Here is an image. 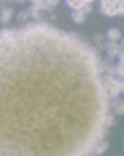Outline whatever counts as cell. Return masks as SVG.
<instances>
[{
	"mask_svg": "<svg viewBox=\"0 0 124 156\" xmlns=\"http://www.w3.org/2000/svg\"><path fill=\"white\" fill-rule=\"evenodd\" d=\"M93 42H95L96 45L105 44V35H103V33H95V35H93Z\"/></svg>",
	"mask_w": 124,
	"mask_h": 156,
	"instance_id": "obj_13",
	"label": "cell"
},
{
	"mask_svg": "<svg viewBox=\"0 0 124 156\" xmlns=\"http://www.w3.org/2000/svg\"><path fill=\"white\" fill-rule=\"evenodd\" d=\"M119 49H121V50H124V37H122L121 40H119Z\"/></svg>",
	"mask_w": 124,
	"mask_h": 156,
	"instance_id": "obj_18",
	"label": "cell"
},
{
	"mask_svg": "<svg viewBox=\"0 0 124 156\" xmlns=\"http://www.w3.org/2000/svg\"><path fill=\"white\" fill-rule=\"evenodd\" d=\"M105 52H107V57H117L121 49H119V42H105Z\"/></svg>",
	"mask_w": 124,
	"mask_h": 156,
	"instance_id": "obj_5",
	"label": "cell"
},
{
	"mask_svg": "<svg viewBox=\"0 0 124 156\" xmlns=\"http://www.w3.org/2000/svg\"><path fill=\"white\" fill-rule=\"evenodd\" d=\"M117 64H121V66L124 68V50H121V52H119V56H117Z\"/></svg>",
	"mask_w": 124,
	"mask_h": 156,
	"instance_id": "obj_17",
	"label": "cell"
},
{
	"mask_svg": "<svg viewBox=\"0 0 124 156\" xmlns=\"http://www.w3.org/2000/svg\"><path fill=\"white\" fill-rule=\"evenodd\" d=\"M122 156H124V153H122Z\"/></svg>",
	"mask_w": 124,
	"mask_h": 156,
	"instance_id": "obj_21",
	"label": "cell"
},
{
	"mask_svg": "<svg viewBox=\"0 0 124 156\" xmlns=\"http://www.w3.org/2000/svg\"><path fill=\"white\" fill-rule=\"evenodd\" d=\"M121 94H124V78L121 80Z\"/></svg>",
	"mask_w": 124,
	"mask_h": 156,
	"instance_id": "obj_19",
	"label": "cell"
},
{
	"mask_svg": "<svg viewBox=\"0 0 124 156\" xmlns=\"http://www.w3.org/2000/svg\"><path fill=\"white\" fill-rule=\"evenodd\" d=\"M98 61L47 23L0 30V156H91L110 109Z\"/></svg>",
	"mask_w": 124,
	"mask_h": 156,
	"instance_id": "obj_1",
	"label": "cell"
},
{
	"mask_svg": "<svg viewBox=\"0 0 124 156\" xmlns=\"http://www.w3.org/2000/svg\"><path fill=\"white\" fill-rule=\"evenodd\" d=\"M81 12H83L85 16H88V14H91V12H93V2H91V0H90V4H88V5H85V7H83V11H81Z\"/></svg>",
	"mask_w": 124,
	"mask_h": 156,
	"instance_id": "obj_16",
	"label": "cell"
},
{
	"mask_svg": "<svg viewBox=\"0 0 124 156\" xmlns=\"http://www.w3.org/2000/svg\"><path fill=\"white\" fill-rule=\"evenodd\" d=\"M88 4H90V0H67L66 2V5L73 11H83V7L88 5Z\"/></svg>",
	"mask_w": 124,
	"mask_h": 156,
	"instance_id": "obj_7",
	"label": "cell"
},
{
	"mask_svg": "<svg viewBox=\"0 0 124 156\" xmlns=\"http://www.w3.org/2000/svg\"><path fill=\"white\" fill-rule=\"evenodd\" d=\"M122 144H124V137H122Z\"/></svg>",
	"mask_w": 124,
	"mask_h": 156,
	"instance_id": "obj_20",
	"label": "cell"
},
{
	"mask_svg": "<svg viewBox=\"0 0 124 156\" xmlns=\"http://www.w3.org/2000/svg\"><path fill=\"white\" fill-rule=\"evenodd\" d=\"M12 16H14V9L12 7H5L4 11H0V23L2 24H9L12 21Z\"/></svg>",
	"mask_w": 124,
	"mask_h": 156,
	"instance_id": "obj_8",
	"label": "cell"
},
{
	"mask_svg": "<svg viewBox=\"0 0 124 156\" xmlns=\"http://www.w3.org/2000/svg\"><path fill=\"white\" fill-rule=\"evenodd\" d=\"M114 125H116V115H107V116H105V127L110 128V127H114Z\"/></svg>",
	"mask_w": 124,
	"mask_h": 156,
	"instance_id": "obj_12",
	"label": "cell"
},
{
	"mask_svg": "<svg viewBox=\"0 0 124 156\" xmlns=\"http://www.w3.org/2000/svg\"><path fill=\"white\" fill-rule=\"evenodd\" d=\"M103 85H105V90H107V95H109L110 102L119 99V94H121V80L119 78L105 75L103 76Z\"/></svg>",
	"mask_w": 124,
	"mask_h": 156,
	"instance_id": "obj_3",
	"label": "cell"
},
{
	"mask_svg": "<svg viewBox=\"0 0 124 156\" xmlns=\"http://www.w3.org/2000/svg\"><path fill=\"white\" fill-rule=\"evenodd\" d=\"M100 12L109 17L124 16V0H102Z\"/></svg>",
	"mask_w": 124,
	"mask_h": 156,
	"instance_id": "obj_2",
	"label": "cell"
},
{
	"mask_svg": "<svg viewBox=\"0 0 124 156\" xmlns=\"http://www.w3.org/2000/svg\"><path fill=\"white\" fill-rule=\"evenodd\" d=\"M57 4H60L59 0H33L31 2V7H34L36 11H47V12H52L54 9L57 7Z\"/></svg>",
	"mask_w": 124,
	"mask_h": 156,
	"instance_id": "obj_4",
	"label": "cell"
},
{
	"mask_svg": "<svg viewBox=\"0 0 124 156\" xmlns=\"http://www.w3.org/2000/svg\"><path fill=\"white\" fill-rule=\"evenodd\" d=\"M110 106H112V109H114V115H117V116H122V115H124V99H122V97L112 101V102H110Z\"/></svg>",
	"mask_w": 124,
	"mask_h": 156,
	"instance_id": "obj_9",
	"label": "cell"
},
{
	"mask_svg": "<svg viewBox=\"0 0 124 156\" xmlns=\"http://www.w3.org/2000/svg\"><path fill=\"white\" fill-rule=\"evenodd\" d=\"M105 38L109 42H119V40L122 38V33H121V30L117 28H109L107 33H105Z\"/></svg>",
	"mask_w": 124,
	"mask_h": 156,
	"instance_id": "obj_10",
	"label": "cell"
},
{
	"mask_svg": "<svg viewBox=\"0 0 124 156\" xmlns=\"http://www.w3.org/2000/svg\"><path fill=\"white\" fill-rule=\"evenodd\" d=\"M29 17H33V19H36V21H38L40 17H41V12L40 11H36V9H34V7H29Z\"/></svg>",
	"mask_w": 124,
	"mask_h": 156,
	"instance_id": "obj_15",
	"label": "cell"
},
{
	"mask_svg": "<svg viewBox=\"0 0 124 156\" xmlns=\"http://www.w3.org/2000/svg\"><path fill=\"white\" fill-rule=\"evenodd\" d=\"M73 21L76 23V24H83V23L86 21V16L81 11H73Z\"/></svg>",
	"mask_w": 124,
	"mask_h": 156,
	"instance_id": "obj_11",
	"label": "cell"
},
{
	"mask_svg": "<svg viewBox=\"0 0 124 156\" xmlns=\"http://www.w3.org/2000/svg\"><path fill=\"white\" fill-rule=\"evenodd\" d=\"M28 17H29V12L28 11H21L19 14H17V21H19V23H26V21H28Z\"/></svg>",
	"mask_w": 124,
	"mask_h": 156,
	"instance_id": "obj_14",
	"label": "cell"
},
{
	"mask_svg": "<svg viewBox=\"0 0 124 156\" xmlns=\"http://www.w3.org/2000/svg\"><path fill=\"white\" fill-rule=\"evenodd\" d=\"M110 147V142H107V140L103 139V140H100L98 144L93 147V151H91V156H100V154H103L105 151Z\"/></svg>",
	"mask_w": 124,
	"mask_h": 156,
	"instance_id": "obj_6",
	"label": "cell"
}]
</instances>
